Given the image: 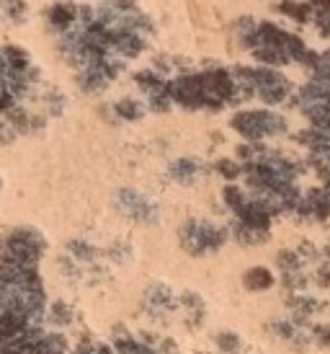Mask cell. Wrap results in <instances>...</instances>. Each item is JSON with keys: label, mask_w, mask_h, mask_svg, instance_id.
<instances>
[{"label": "cell", "mask_w": 330, "mask_h": 354, "mask_svg": "<svg viewBox=\"0 0 330 354\" xmlns=\"http://www.w3.org/2000/svg\"><path fill=\"white\" fill-rule=\"evenodd\" d=\"M44 248L34 230H16L0 246V354H65L68 342L49 334L47 297L39 279Z\"/></svg>", "instance_id": "1"}, {"label": "cell", "mask_w": 330, "mask_h": 354, "mask_svg": "<svg viewBox=\"0 0 330 354\" xmlns=\"http://www.w3.org/2000/svg\"><path fill=\"white\" fill-rule=\"evenodd\" d=\"M75 354H108L106 346H98V344H88V346H80Z\"/></svg>", "instance_id": "2"}]
</instances>
